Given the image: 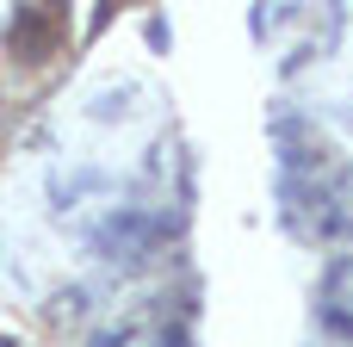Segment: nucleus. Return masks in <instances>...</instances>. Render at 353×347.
I'll use <instances>...</instances> for the list:
<instances>
[{"label":"nucleus","instance_id":"nucleus-1","mask_svg":"<svg viewBox=\"0 0 353 347\" xmlns=\"http://www.w3.org/2000/svg\"><path fill=\"white\" fill-rule=\"evenodd\" d=\"M87 317H93V298H87L81 286H62V292L43 304V323H50V329H74V323H87Z\"/></svg>","mask_w":353,"mask_h":347}]
</instances>
